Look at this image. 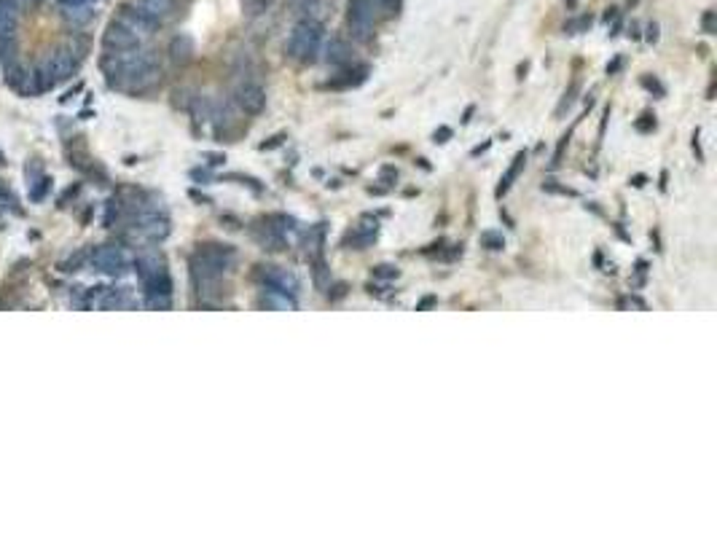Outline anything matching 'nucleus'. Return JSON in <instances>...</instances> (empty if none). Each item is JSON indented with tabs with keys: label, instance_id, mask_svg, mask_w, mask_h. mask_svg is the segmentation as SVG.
I'll list each match as a JSON object with an SVG mask.
<instances>
[{
	"label": "nucleus",
	"instance_id": "f257e3e1",
	"mask_svg": "<svg viewBox=\"0 0 717 537\" xmlns=\"http://www.w3.org/2000/svg\"><path fill=\"white\" fill-rule=\"evenodd\" d=\"M105 73H108V75H105L108 84L116 87V89L143 91L158 78V65L151 54L129 48V51H116V54H111V57L105 60Z\"/></svg>",
	"mask_w": 717,
	"mask_h": 537
},
{
	"label": "nucleus",
	"instance_id": "f03ea898",
	"mask_svg": "<svg viewBox=\"0 0 717 537\" xmlns=\"http://www.w3.org/2000/svg\"><path fill=\"white\" fill-rule=\"evenodd\" d=\"M234 261H237V250L231 245H199V250L191 255V277L199 293L218 288L224 274L234 268Z\"/></svg>",
	"mask_w": 717,
	"mask_h": 537
},
{
	"label": "nucleus",
	"instance_id": "7ed1b4c3",
	"mask_svg": "<svg viewBox=\"0 0 717 537\" xmlns=\"http://www.w3.org/2000/svg\"><path fill=\"white\" fill-rule=\"evenodd\" d=\"M323 24L317 19H301L293 27L291 38H288V54L298 62H314L320 48H323Z\"/></svg>",
	"mask_w": 717,
	"mask_h": 537
},
{
	"label": "nucleus",
	"instance_id": "20e7f679",
	"mask_svg": "<svg viewBox=\"0 0 717 537\" xmlns=\"http://www.w3.org/2000/svg\"><path fill=\"white\" fill-rule=\"evenodd\" d=\"M291 224L293 221L285 218V215H269V218L261 221V226L253 228V234H255L258 245L264 247V250L280 253V250L288 247V228H291Z\"/></svg>",
	"mask_w": 717,
	"mask_h": 537
},
{
	"label": "nucleus",
	"instance_id": "39448f33",
	"mask_svg": "<svg viewBox=\"0 0 717 537\" xmlns=\"http://www.w3.org/2000/svg\"><path fill=\"white\" fill-rule=\"evenodd\" d=\"M135 228L148 239V242H164L167 237H170V218L156 210V207H151V204H145V207H140L135 215Z\"/></svg>",
	"mask_w": 717,
	"mask_h": 537
},
{
	"label": "nucleus",
	"instance_id": "423d86ee",
	"mask_svg": "<svg viewBox=\"0 0 717 537\" xmlns=\"http://www.w3.org/2000/svg\"><path fill=\"white\" fill-rule=\"evenodd\" d=\"M258 280L264 282V288H269L271 293H282V295H291L296 298L298 291H301V282H298V277L288 271V268H280V266H261L258 271Z\"/></svg>",
	"mask_w": 717,
	"mask_h": 537
},
{
	"label": "nucleus",
	"instance_id": "0eeeda50",
	"mask_svg": "<svg viewBox=\"0 0 717 537\" xmlns=\"http://www.w3.org/2000/svg\"><path fill=\"white\" fill-rule=\"evenodd\" d=\"M347 22L355 38H368L374 24V3L371 0H350L347 3Z\"/></svg>",
	"mask_w": 717,
	"mask_h": 537
},
{
	"label": "nucleus",
	"instance_id": "6e6552de",
	"mask_svg": "<svg viewBox=\"0 0 717 537\" xmlns=\"http://www.w3.org/2000/svg\"><path fill=\"white\" fill-rule=\"evenodd\" d=\"M89 258H91V266L97 268V271H102V274H124V271H127V255H124L121 247H116V245L97 247Z\"/></svg>",
	"mask_w": 717,
	"mask_h": 537
},
{
	"label": "nucleus",
	"instance_id": "1a4fd4ad",
	"mask_svg": "<svg viewBox=\"0 0 717 537\" xmlns=\"http://www.w3.org/2000/svg\"><path fill=\"white\" fill-rule=\"evenodd\" d=\"M234 100H237V105L247 116H258L266 108V89L261 84H255V81H242L237 87V91H234Z\"/></svg>",
	"mask_w": 717,
	"mask_h": 537
},
{
	"label": "nucleus",
	"instance_id": "9d476101",
	"mask_svg": "<svg viewBox=\"0 0 717 537\" xmlns=\"http://www.w3.org/2000/svg\"><path fill=\"white\" fill-rule=\"evenodd\" d=\"M376 237H379V224H376L374 218H363L352 231H347L344 247H350V250H365L368 245L376 242Z\"/></svg>",
	"mask_w": 717,
	"mask_h": 537
},
{
	"label": "nucleus",
	"instance_id": "9b49d317",
	"mask_svg": "<svg viewBox=\"0 0 717 537\" xmlns=\"http://www.w3.org/2000/svg\"><path fill=\"white\" fill-rule=\"evenodd\" d=\"M137 266V274H140V280L145 282V280H151V277H156L161 271H167V261H164V255L154 250V247H148V250H143L140 255H137L135 261Z\"/></svg>",
	"mask_w": 717,
	"mask_h": 537
},
{
	"label": "nucleus",
	"instance_id": "f8f14e48",
	"mask_svg": "<svg viewBox=\"0 0 717 537\" xmlns=\"http://www.w3.org/2000/svg\"><path fill=\"white\" fill-rule=\"evenodd\" d=\"M75 67H78V62L70 57V51H57L48 62H46V75L51 78V84H57V81H65V78H70L73 73H75Z\"/></svg>",
	"mask_w": 717,
	"mask_h": 537
},
{
	"label": "nucleus",
	"instance_id": "ddd939ff",
	"mask_svg": "<svg viewBox=\"0 0 717 537\" xmlns=\"http://www.w3.org/2000/svg\"><path fill=\"white\" fill-rule=\"evenodd\" d=\"M105 46L116 51H129V48H137V35L129 27H111L105 35Z\"/></svg>",
	"mask_w": 717,
	"mask_h": 537
},
{
	"label": "nucleus",
	"instance_id": "4468645a",
	"mask_svg": "<svg viewBox=\"0 0 717 537\" xmlns=\"http://www.w3.org/2000/svg\"><path fill=\"white\" fill-rule=\"evenodd\" d=\"M527 167V151H518L514 156V161H511V167L505 170V175L500 178V185H497V199L500 197H505L508 191H511V185L516 183V178L521 175V170Z\"/></svg>",
	"mask_w": 717,
	"mask_h": 537
},
{
	"label": "nucleus",
	"instance_id": "2eb2a0df",
	"mask_svg": "<svg viewBox=\"0 0 717 537\" xmlns=\"http://www.w3.org/2000/svg\"><path fill=\"white\" fill-rule=\"evenodd\" d=\"M325 60L331 62V65H350L352 62V51H350V46L344 44V41H338V38H331V44L325 46Z\"/></svg>",
	"mask_w": 717,
	"mask_h": 537
},
{
	"label": "nucleus",
	"instance_id": "dca6fc26",
	"mask_svg": "<svg viewBox=\"0 0 717 537\" xmlns=\"http://www.w3.org/2000/svg\"><path fill=\"white\" fill-rule=\"evenodd\" d=\"M344 78H334L328 87L331 89H350V87H360L365 78H368V67L365 65H360V67H355V70H347V73H341Z\"/></svg>",
	"mask_w": 717,
	"mask_h": 537
},
{
	"label": "nucleus",
	"instance_id": "f3484780",
	"mask_svg": "<svg viewBox=\"0 0 717 537\" xmlns=\"http://www.w3.org/2000/svg\"><path fill=\"white\" fill-rule=\"evenodd\" d=\"M170 51H172V60H175V62H188L191 54H194V41H191L188 35H180V38L172 41Z\"/></svg>",
	"mask_w": 717,
	"mask_h": 537
},
{
	"label": "nucleus",
	"instance_id": "a211bd4d",
	"mask_svg": "<svg viewBox=\"0 0 717 537\" xmlns=\"http://www.w3.org/2000/svg\"><path fill=\"white\" fill-rule=\"evenodd\" d=\"M170 11V0H145L143 3V14L148 19H161Z\"/></svg>",
	"mask_w": 717,
	"mask_h": 537
},
{
	"label": "nucleus",
	"instance_id": "6ab92c4d",
	"mask_svg": "<svg viewBox=\"0 0 717 537\" xmlns=\"http://www.w3.org/2000/svg\"><path fill=\"white\" fill-rule=\"evenodd\" d=\"M578 91H581V81H572V84H570V89L564 91V97H561L559 108H556V116H559V118L567 111H570L572 105H575V100H578Z\"/></svg>",
	"mask_w": 717,
	"mask_h": 537
},
{
	"label": "nucleus",
	"instance_id": "aec40b11",
	"mask_svg": "<svg viewBox=\"0 0 717 537\" xmlns=\"http://www.w3.org/2000/svg\"><path fill=\"white\" fill-rule=\"evenodd\" d=\"M591 14H581V17H575V19H570V22L564 24V33H570V35H578L583 30H588L591 27Z\"/></svg>",
	"mask_w": 717,
	"mask_h": 537
},
{
	"label": "nucleus",
	"instance_id": "412c9836",
	"mask_svg": "<svg viewBox=\"0 0 717 537\" xmlns=\"http://www.w3.org/2000/svg\"><path fill=\"white\" fill-rule=\"evenodd\" d=\"M481 247L497 253V250L505 247V239H502V234H497V231H484V234H481Z\"/></svg>",
	"mask_w": 717,
	"mask_h": 537
},
{
	"label": "nucleus",
	"instance_id": "4be33fe9",
	"mask_svg": "<svg viewBox=\"0 0 717 537\" xmlns=\"http://www.w3.org/2000/svg\"><path fill=\"white\" fill-rule=\"evenodd\" d=\"M48 191H51V180L41 175V180H35V188L30 191V199H33V201H41V199L46 197V194H48Z\"/></svg>",
	"mask_w": 717,
	"mask_h": 537
},
{
	"label": "nucleus",
	"instance_id": "5701e85b",
	"mask_svg": "<svg viewBox=\"0 0 717 537\" xmlns=\"http://www.w3.org/2000/svg\"><path fill=\"white\" fill-rule=\"evenodd\" d=\"M398 266H390V264H379V266H374V277L376 280H398Z\"/></svg>",
	"mask_w": 717,
	"mask_h": 537
},
{
	"label": "nucleus",
	"instance_id": "b1692460",
	"mask_svg": "<svg viewBox=\"0 0 717 537\" xmlns=\"http://www.w3.org/2000/svg\"><path fill=\"white\" fill-rule=\"evenodd\" d=\"M87 261V250H81V253H75V255H70L68 261L62 264V271H78V266Z\"/></svg>",
	"mask_w": 717,
	"mask_h": 537
},
{
	"label": "nucleus",
	"instance_id": "393cba45",
	"mask_svg": "<svg viewBox=\"0 0 717 537\" xmlns=\"http://www.w3.org/2000/svg\"><path fill=\"white\" fill-rule=\"evenodd\" d=\"M570 137H572V129H570L567 134H561L559 145H556V151H554V158H551V167H559V164H561V154H564V148H567Z\"/></svg>",
	"mask_w": 717,
	"mask_h": 537
},
{
	"label": "nucleus",
	"instance_id": "a878e982",
	"mask_svg": "<svg viewBox=\"0 0 717 537\" xmlns=\"http://www.w3.org/2000/svg\"><path fill=\"white\" fill-rule=\"evenodd\" d=\"M118 212H121V204L116 199L108 201V210H105V226H113V221L118 218Z\"/></svg>",
	"mask_w": 717,
	"mask_h": 537
},
{
	"label": "nucleus",
	"instance_id": "bb28decb",
	"mask_svg": "<svg viewBox=\"0 0 717 537\" xmlns=\"http://www.w3.org/2000/svg\"><path fill=\"white\" fill-rule=\"evenodd\" d=\"M701 30H704L707 35L715 33V11H704V17H701Z\"/></svg>",
	"mask_w": 717,
	"mask_h": 537
},
{
	"label": "nucleus",
	"instance_id": "cd10ccee",
	"mask_svg": "<svg viewBox=\"0 0 717 537\" xmlns=\"http://www.w3.org/2000/svg\"><path fill=\"white\" fill-rule=\"evenodd\" d=\"M395 180H398V170H395V167H384V170H381L379 183H384V185H392Z\"/></svg>",
	"mask_w": 717,
	"mask_h": 537
},
{
	"label": "nucleus",
	"instance_id": "c85d7f7f",
	"mask_svg": "<svg viewBox=\"0 0 717 537\" xmlns=\"http://www.w3.org/2000/svg\"><path fill=\"white\" fill-rule=\"evenodd\" d=\"M637 129H639V132H650V129H655V116L645 113V116L637 121Z\"/></svg>",
	"mask_w": 717,
	"mask_h": 537
},
{
	"label": "nucleus",
	"instance_id": "c756f323",
	"mask_svg": "<svg viewBox=\"0 0 717 537\" xmlns=\"http://www.w3.org/2000/svg\"><path fill=\"white\" fill-rule=\"evenodd\" d=\"M401 3H403V0H376V6L384 8L387 14H398V11H401Z\"/></svg>",
	"mask_w": 717,
	"mask_h": 537
},
{
	"label": "nucleus",
	"instance_id": "7c9ffc66",
	"mask_svg": "<svg viewBox=\"0 0 717 537\" xmlns=\"http://www.w3.org/2000/svg\"><path fill=\"white\" fill-rule=\"evenodd\" d=\"M543 191H551V194H567V197H575V191L572 188H561V185H554L551 180L548 183H543Z\"/></svg>",
	"mask_w": 717,
	"mask_h": 537
},
{
	"label": "nucleus",
	"instance_id": "2f4dec72",
	"mask_svg": "<svg viewBox=\"0 0 717 537\" xmlns=\"http://www.w3.org/2000/svg\"><path fill=\"white\" fill-rule=\"evenodd\" d=\"M642 87L650 91H655V94H664V87L655 81V78H650V75H642Z\"/></svg>",
	"mask_w": 717,
	"mask_h": 537
},
{
	"label": "nucleus",
	"instance_id": "473e14b6",
	"mask_svg": "<svg viewBox=\"0 0 717 537\" xmlns=\"http://www.w3.org/2000/svg\"><path fill=\"white\" fill-rule=\"evenodd\" d=\"M448 137H451V129H448V127H441V129L435 132V143H446Z\"/></svg>",
	"mask_w": 717,
	"mask_h": 537
},
{
	"label": "nucleus",
	"instance_id": "72a5a7b5",
	"mask_svg": "<svg viewBox=\"0 0 717 537\" xmlns=\"http://www.w3.org/2000/svg\"><path fill=\"white\" fill-rule=\"evenodd\" d=\"M648 41L650 44H655V41H658V24L655 22L648 24Z\"/></svg>",
	"mask_w": 717,
	"mask_h": 537
},
{
	"label": "nucleus",
	"instance_id": "f704fd0d",
	"mask_svg": "<svg viewBox=\"0 0 717 537\" xmlns=\"http://www.w3.org/2000/svg\"><path fill=\"white\" fill-rule=\"evenodd\" d=\"M618 67H621V57H615V60L607 65V75H615V73H618Z\"/></svg>",
	"mask_w": 717,
	"mask_h": 537
},
{
	"label": "nucleus",
	"instance_id": "c9c22d12",
	"mask_svg": "<svg viewBox=\"0 0 717 537\" xmlns=\"http://www.w3.org/2000/svg\"><path fill=\"white\" fill-rule=\"evenodd\" d=\"M435 301H438L435 295H427V298H422V301H419V307H417V309H427V307H433Z\"/></svg>",
	"mask_w": 717,
	"mask_h": 537
},
{
	"label": "nucleus",
	"instance_id": "e433bc0d",
	"mask_svg": "<svg viewBox=\"0 0 717 537\" xmlns=\"http://www.w3.org/2000/svg\"><path fill=\"white\" fill-rule=\"evenodd\" d=\"M489 145H492V143H484V145H478V148H473V156H481V154H484V151H487V148H489Z\"/></svg>",
	"mask_w": 717,
	"mask_h": 537
},
{
	"label": "nucleus",
	"instance_id": "4c0bfd02",
	"mask_svg": "<svg viewBox=\"0 0 717 537\" xmlns=\"http://www.w3.org/2000/svg\"><path fill=\"white\" fill-rule=\"evenodd\" d=\"M605 19H607V22H610V19H615V8H607Z\"/></svg>",
	"mask_w": 717,
	"mask_h": 537
},
{
	"label": "nucleus",
	"instance_id": "58836bf2",
	"mask_svg": "<svg viewBox=\"0 0 717 537\" xmlns=\"http://www.w3.org/2000/svg\"><path fill=\"white\" fill-rule=\"evenodd\" d=\"M564 3H567V8H575V6H578V0H564Z\"/></svg>",
	"mask_w": 717,
	"mask_h": 537
}]
</instances>
